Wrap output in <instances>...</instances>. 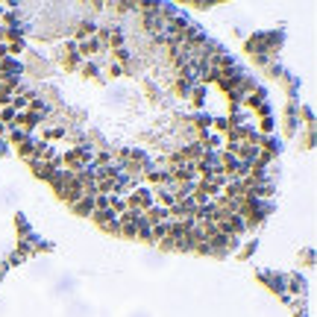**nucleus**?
Returning a JSON list of instances; mask_svg holds the SVG:
<instances>
[{"label":"nucleus","instance_id":"1","mask_svg":"<svg viewBox=\"0 0 317 317\" xmlns=\"http://www.w3.org/2000/svg\"><path fill=\"white\" fill-rule=\"evenodd\" d=\"M82 197H85V194H82V188H79V185H76L73 179H71V185H65V188H62V200H65L68 206H73V203H79Z\"/></svg>","mask_w":317,"mask_h":317},{"label":"nucleus","instance_id":"2","mask_svg":"<svg viewBox=\"0 0 317 317\" xmlns=\"http://www.w3.org/2000/svg\"><path fill=\"white\" fill-rule=\"evenodd\" d=\"M171 215H168V209H147V218H141L144 223H153V226H159V223H165Z\"/></svg>","mask_w":317,"mask_h":317},{"label":"nucleus","instance_id":"3","mask_svg":"<svg viewBox=\"0 0 317 317\" xmlns=\"http://www.w3.org/2000/svg\"><path fill=\"white\" fill-rule=\"evenodd\" d=\"M179 159H182L185 165H188L191 159H203V147H200V144H191V147H185V150L179 153Z\"/></svg>","mask_w":317,"mask_h":317},{"label":"nucleus","instance_id":"4","mask_svg":"<svg viewBox=\"0 0 317 317\" xmlns=\"http://www.w3.org/2000/svg\"><path fill=\"white\" fill-rule=\"evenodd\" d=\"M91 209H94V197H82L79 203H73V212L76 215H88Z\"/></svg>","mask_w":317,"mask_h":317},{"label":"nucleus","instance_id":"5","mask_svg":"<svg viewBox=\"0 0 317 317\" xmlns=\"http://www.w3.org/2000/svg\"><path fill=\"white\" fill-rule=\"evenodd\" d=\"M97 191H103V197H106V194H112V191H118V176H112V179H100Z\"/></svg>","mask_w":317,"mask_h":317},{"label":"nucleus","instance_id":"6","mask_svg":"<svg viewBox=\"0 0 317 317\" xmlns=\"http://www.w3.org/2000/svg\"><path fill=\"white\" fill-rule=\"evenodd\" d=\"M15 123H18V126H24V129H32V126L38 123V118H35V115H18V118H15Z\"/></svg>","mask_w":317,"mask_h":317},{"label":"nucleus","instance_id":"7","mask_svg":"<svg viewBox=\"0 0 317 317\" xmlns=\"http://www.w3.org/2000/svg\"><path fill=\"white\" fill-rule=\"evenodd\" d=\"M32 168H35V176H41V179H50V176H53V165H41V162H32Z\"/></svg>","mask_w":317,"mask_h":317},{"label":"nucleus","instance_id":"8","mask_svg":"<svg viewBox=\"0 0 317 317\" xmlns=\"http://www.w3.org/2000/svg\"><path fill=\"white\" fill-rule=\"evenodd\" d=\"M168 238V223H159L150 229V241H165Z\"/></svg>","mask_w":317,"mask_h":317},{"label":"nucleus","instance_id":"9","mask_svg":"<svg viewBox=\"0 0 317 317\" xmlns=\"http://www.w3.org/2000/svg\"><path fill=\"white\" fill-rule=\"evenodd\" d=\"M97 50H100L97 38H91V41H82V44H79V53H82V56H91V53H97Z\"/></svg>","mask_w":317,"mask_h":317},{"label":"nucleus","instance_id":"10","mask_svg":"<svg viewBox=\"0 0 317 317\" xmlns=\"http://www.w3.org/2000/svg\"><path fill=\"white\" fill-rule=\"evenodd\" d=\"M94 209H97V212H106V209H109V197H103V194L94 197Z\"/></svg>","mask_w":317,"mask_h":317},{"label":"nucleus","instance_id":"11","mask_svg":"<svg viewBox=\"0 0 317 317\" xmlns=\"http://www.w3.org/2000/svg\"><path fill=\"white\" fill-rule=\"evenodd\" d=\"M159 200H162V206H173V203H176L171 191H159Z\"/></svg>","mask_w":317,"mask_h":317},{"label":"nucleus","instance_id":"12","mask_svg":"<svg viewBox=\"0 0 317 317\" xmlns=\"http://www.w3.org/2000/svg\"><path fill=\"white\" fill-rule=\"evenodd\" d=\"M235 153H238L241 159H253V153H256V150H253V147H241V144H238V150H235Z\"/></svg>","mask_w":317,"mask_h":317},{"label":"nucleus","instance_id":"13","mask_svg":"<svg viewBox=\"0 0 317 317\" xmlns=\"http://www.w3.org/2000/svg\"><path fill=\"white\" fill-rule=\"evenodd\" d=\"M88 32H94V24L91 21H82L79 24V35H88Z\"/></svg>","mask_w":317,"mask_h":317},{"label":"nucleus","instance_id":"14","mask_svg":"<svg viewBox=\"0 0 317 317\" xmlns=\"http://www.w3.org/2000/svg\"><path fill=\"white\" fill-rule=\"evenodd\" d=\"M3 121H15V112L12 109H3Z\"/></svg>","mask_w":317,"mask_h":317},{"label":"nucleus","instance_id":"15","mask_svg":"<svg viewBox=\"0 0 317 317\" xmlns=\"http://www.w3.org/2000/svg\"><path fill=\"white\" fill-rule=\"evenodd\" d=\"M3 53H6V47H0V59H3Z\"/></svg>","mask_w":317,"mask_h":317}]
</instances>
